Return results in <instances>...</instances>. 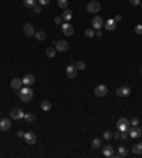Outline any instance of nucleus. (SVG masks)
<instances>
[{
	"mask_svg": "<svg viewBox=\"0 0 142 158\" xmlns=\"http://www.w3.org/2000/svg\"><path fill=\"white\" fill-rule=\"evenodd\" d=\"M33 94L34 91L30 88V87H22L20 90H19V97H20V100H22L23 103H29L31 98H33Z\"/></svg>",
	"mask_w": 142,
	"mask_h": 158,
	"instance_id": "f257e3e1",
	"label": "nucleus"
},
{
	"mask_svg": "<svg viewBox=\"0 0 142 158\" xmlns=\"http://www.w3.org/2000/svg\"><path fill=\"white\" fill-rule=\"evenodd\" d=\"M129 126H131V123L125 117H121L120 120L117 121V130H120V131H128Z\"/></svg>",
	"mask_w": 142,
	"mask_h": 158,
	"instance_id": "f03ea898",
	"label": "nucleus"
},
{
	"mask_svg": "<svg viewBox=\"0 0 142 158\" xmlns=\"http://www.w3.org/2000/svg\"><path fill=\"white\" fill-rule=\"evenodd\" d=\"M128 134L131 138H139L142 135V130L138 126H131L128 128Z\"/></svg>",
	"mask_w": 142,
	"mask_h": 158,
	"instance_id": "7ed1b4c3",
	"label": "nucleus"
},
{
	"mask_svg": "<svg viewBox=\"0 0 142 158\" xmlns=\"http://www.w3.org/2000/svg\"><path fill=\"white\" fill-rule=\"evenodd\" d=\"M70 49V44H68V42H66V40H58V42L55 43V50L60 53H64Z\"/></svg>",
	"mask_w": 142,
	"mask_h": 158,
	"instance_id": "20e7f679",
	"label": "nucleus"
},
{
	"mask_svg": "<svg viewBox=\"0 0 142 158\" xmlns=\"http://www.w3.org/2000/svg\"><path fill=\"white\" fill-rule=\"evenodd\" d=\"M99 10H101V4L95 0H91L87 4V11H90V13H97Z\"/></svg>",
	"mask_w": 142,
	"mask_h": 158,
	"instance_id": "39448f33",
	"label": "nucleus"
},
{
	"mask_svg": "<svg viewBox=\"0 0 142 158\" xmlns=\"http://www.w3.org/2000/svg\"><path fill=\"white\" fill-rule=\"evenodd\" d=\"M108 93V88H107V85L105 84H99L95 87V90H94V94L97 95V97H105Z\"/></svg>",
	"mask_w": 142,
	"mask_h": 158,
	"instance_id": "423d86ee",
	"label": "nucleus"
},
{
	"mask_svg": "<svg viewBox=\"0 0 142 158\" xmlns=\"http://www.w3.org/2000/svg\"><path fill=\"white\" fill-rule=\"evenodd\" d=\"M24 140H26V142L27 144H30V145H33L37 142V137H36V134L31 133V131H27V133H24Z\"/></svg>",
	"mask_w": 142,
	"mask_h": 158,
	"instance_id": "0eeeda50",
	"label": "nucleus"
},
{
	"mask_svg": "<svg viewBox=\"0 0 142 158\" xmlns=\"http://www.w3.org/2000/svg\"><path fill=\"white\" fill-rule=\"evenodd\" d=\"M91 24H92V29H97V30H101L102 27H104V20H102V17H99V16H95L92 21H91Z\"/></svg>",
	"mask_w": 142,
	"mask_h": 158,
	"instance_id": "6e6552de",
	"label": "nucleus"
},
{
	"mask_svg": "<svg viewBox=\"0 0 142 158\" xmlns=\"http://www.w3.org/2000/svg\"><path fill=\"white\" fill-rule=\"evenodd\" d=\"M77 73H78V70H77V67H76V66H71V64H70V66H68V67L66 68V74H67V77H68V78H71V80H73V78H76V77H77Z\"/></svg>",
	"mask_w": 142,
	"mask_h": 158,
	"instance_id": "1a4fd4ad",
	"label": "nucleus"
},
{
	"mask_svg": "<svg viewBox=\"0 0 142 158\" xmlns=\"http://www.w3.org/2000/svg\"><path fill=\"white\" fill-rule=\"evenodd\" d=\"M10 118H13V120H22V118H24V113L20 108H13L10 111Z\"/></svg>",
	"mask_w": 142,
	"mask_h": 158,
	"instance_id": "9d476101",
	"label": "nucleus"
},
{
	"mask_svg": "<svg viewBox=\"0 0 142 158\" xmlns=\"http://www.w3.org/2000/svg\"><path fill=\"white\" fill-rule=\"evenodd\" d=\"M61 30H63V34H66V36H73L74 34V27L70 23H63Z\"/></svg>",
	"mask_w": 142,
	"mask_h": 158,
	"instance_id": "9b49d317",
	"label": "nucleus"
},
{
	"mask_svg": "<svg viewBox=\"0 0 142 158\" xmlns=\"http://www.w3.org/2000/svg\"><path fill=\"white\" fill-rule=\"evenodd\" d=\"M23 32H24V34H26L27 37H31V36H34V34H36V30H34L33 24H30V23H26V24H24V27H23Z\"/></svg>",
	"mask_w": 142,
	"mask_h": 158,
	"instance_id": "f8f14e48",
	"label": "nucleus"
},
{
	"mask_svg": "<svg viewBox=\"0 0 142 158\" xmlns=\"http://www.w3.org/2000/svg\"><path fill=\"white\" fill-rule=\"evenodd\" d=\"M104 27H105V30H108V32H114V30L117 29V21L114 20V19H109V20L104 21Z\"/></svg>",
	"mask_w": 142,
	"mask_h": 158,
	"instance_id": "ddd939ff",
	"label": "nucleus"
},
{
	"mask_svg": "<svg viewBox=\"0 0 142 158\" xmlns=\"http://www.w3.org/2000/svg\"><path fill=\"white\" fill-rule=\"evenodd\" d=\"M10 85H11V88H13V90H17V91H19V90L23 87V80H22V78L14 77V78L10 81Z\"/></svg>",
	"mask_w": 142,
	"mask_h": 158,
	"instance_id": "4468645a",
	"label": "nucleus"
},
{
	"mask_svg": "<svg viewBox=\"0 0 142 158\" xmlns=\"http://www.w3.org/2000/svg\"><path fill=\"white\" fill-rule=\"evenodd\" d=\"M11 127V121L9 118H1L0 120V130L1 131H9Z\"/></svg>",
	"mask_w": 142,
	"mask_h": 158,
	"instance_id": "2eb2a0df",
	"label": "nucleus"
},
{
	"mask_svg": "<svg viewBox=\"0 0 142 158\" xmlns=\"http://www.w3.org/2000/svg\"><path fill=\"white\" fill-rule=\"evenodd\" d=\"M22 80H23V84L24 85H33L36 83V77H34L33 74H26Z\"/></svg>",
	"mask_w": 142,
	"mask_h": 158,
	"instance_id": "dca6fc26",
	"label": "nucleus"
},
{
	"mask_svg": "<svg viewBox=\"0 0 142 158\" xmlns=\"http://www.w3.org/2000/svg\"><path fill=\"white\" fill-rule=\"evenodd\" d=\"M102 154H104V157L112 158V157H115V150L111 145H105V148L102 150Z\"/></svg>",
	"mask_w": 142,
	"mask_h": 158,
	"instance_id": "f3484780",
	"label": "nucleus"
},
{
	"mask_svg": "<svg viewBox=\"0 0 142 158\" xmlns=\"http://www.w3.org/2000/svg\"><path fill=\"white\" fill-rule=\"evenodd\" d=\"M129 94H131V88L127 87V85H124V87H121V88L117 90V95L118 97H128Z\"/></svg>",
	"mask_w": 142,
	"mask_h": 158,
	"instance_id": "a211bd4d",
	"label": "nucleus"
},
{
	"mask_svg": "<svg viewBox=\"0 0 142 158\" xmlns=\"http://www.w3.org/2000/svg\"><path fill=\"white\" fill-rule=\"evenodd\" d=\"M114 138L118 141V140H127L128 138V131H117L115 134H114Z\"/></svg>",
	"mask_w": 142,
	"mask_h": 158,
	"instance_id": "6ab92c4d",
	"label": "nucleus"
},
{
	"mask_svg": "<svg viewBox=\"0 0 142 158\" xmlns=\"http://www.w3.org/2000/svg\"><path fill=\"white\" fill-rule=\"evenodd\" d=\"M115 155H117V157H120V158L127 157V155H128V148H127V147H120V148H118V152H117Z\"/></svg>",
	"mask_w": 142,
	"mask_h": 158,
	"instance_id": "aec40b11",
	"label": "nucleus"
},
{
	"mask_svg": "<svg viewBox=\"0 0 142 158\" xmlns=\"http://www.w3.org/2000/svg\"><path fill=\"white\" fill-rule=\"evenodd\" d=\"M63 20H66V21H70L71 19H73V11L70 10V9H66V10L63 11Z\"/></svg>",
	"mask_w": 142,
	"mask_h": 158,
	"instance_id": "412c9836",
	"label": "nucleus"
},
{
	"mask_svg": "<svg viewBox=\"0 0 142 158\" xmlns=\"http://www.w3.org/2000/svg\"><path fill=\"white\" fill-rule=\"evenodd\" d=\"M34 36H36V39H37L38 42H44V40L47 39V34H45V33H44L43 30H38V32L36 33Z\"/></svg>",
	"mask_w": 142,
	"mask_h": 158,
	"instance_id": "4be33fe9",
	"label": "nucleus"
},
{
	"mask_svg": "<svg viewBox=\"0 0 142 158\" xmlns=\"http://www.w3.org/2000/svg\"><path fill=\"white\" fill-rule=\"evenodd\" d=\"M132 152L134 154H136V155H142V144H135L134 147H132Z\"/></svg>",
	"mask_w": 142,
	"mask_h": 158,
	"instance_id": "5701e85b",
	"label": "nucleus"
},
{
	"mask_svg": "<svg viewBox=\"0 0 142 158\" xmlns=\"http://www.w3.org/2000/svg\"><path fill=\"white\" fill-rule=\"evenodd\" d=\"M55 51H57L55 47H48V49L45 50V56H47L48 59H53V57L55 56Z\"/></svg>",
	"mask_w": 142,
	"mask_h": 158,
	"instance_id": "b1692460",
	"label": "nucleus"
},
{
	"mask_svg": "<svg viewBox=\"0 0 142 158\" xmlns=\"http://www.w3.org/2000/svg\"><path fill=\"white\" fill-rule=\"evenodd\" d=\"M41 110L43 111H50L51 110V103L48 100H44L43 103H41Z\"/></svg>",
	"mask_w": 142,
	"mask_h": 158,
	"instance_id": "393cba45",
	"label": "nucleus"
},
{
	"mask_svg": "<svg viewBox=\"0 0 142 158\" xmlns=\"http://www.w3.org/2000/svg\"><path fill=\"white\" fill-rule=\"evenodd\" d=\"M101 144H102V141H101L99 138H95V140H92L91 147L94 148V150H97V148H101Z\"/></svg>",
	"mask_w": 142,
	"mask_h": 158,
	"instance_id": "a878e982",
	"label": "nucleus"
},
{
	"mask_svg": "<svg viewBox=\"0 0 142 158\" xmlns=\"http://www.w3.org/2000/svg\"><path fill=\"white\" fill-rule=\"evenodd\" d=\"M24 120L27 121V123H34L36 121V116L31 114V113H29V114H24Z\"/></svg>",
	"mask_w": 142,
	"mask_h": 158,
	"instance_id": "bb28decb",
	"label": "nucleus"
},
{
	"mask_svg": "<svg viewBox=\"0 0 142 158\" xmlns=\"http://www.w3.org/2000/svg\"><path fill=\"white\" fill-rule=\"evenodd\" d=\"M84 34H85V37H88V39H92V37L95 36V32H94V29L91 27V29H87V30L84 32Z\"/></svg>",
	"mask_w": 142,
	"mask_h": 158,
	"instance_id": "cd10ccee",
	"label": "nucleus"
},
{
	"mask_svg": "<svg viewBox=\"0 0 142 158\" xmlns=\"http://www.w3.org/2000/svg\"><path fill=\"white\" fill-rule=\"evenodd\" d=\"M23 4H24L26 7H30V9H33V6L36 4V0H23Z\"/></svg>",
	"mask_w": 142,
	"mask_h": 158,
	"instance_id": "c85d7f7f",
	"label": "nucleus"
},
{
	"mask_svg": "<svg viewBox=\"0 0 142 158\" xmlns=\"http://www.w3.org/2000/svg\"><path fill=\"white\" fill-rule=\"evenodd\" d=\"M58 7L66 10L67 7H68V0H58Z\"/></svg>",
	"mask_w": 142,
	"mask_h": 158,
	"instance_id": "c756f323",
	"label": "nucleus"
},
{
	"mask_svg": "<svg viewBox=\"0 0 142 158\" xmlns=\"http://www.w3.org/2000/svg\"><path fill=\"white\" fill-rule=\"evenodd\" d=\"M76 67H77V70H84V68H85V63L80 60V61L76 63Z\"/></svg>",
	"mask_w": 142,
	"mask_h": 158,
	"instance_id": "7c9ffc66",
	"label": "nucleus"
},
{
	"mask_svg": "<svg viewBox=\"0 0 142 158\" xmlns=\"http://www.w3.org/2000/svg\"><path fill=\"white\" fill-rule=\"evenodd\" d=\"M33 11H34V13H41V4H34V6H33Z\"/></svg>",
	"mask_w": 142,
	"mask_h": 158,
	"instance_id": "2f4dec72",
	"label": "nucleus"
},
{
	"mask_svg": "<svg viewBox=\"0 0 142 158\" xmlns=\"http://www.w3.org/2000/svg\"><path fill=\"white\" fill-rule=\"evenodd\" d=\"M102 137H104V140H107V141H108V140H111V138H112V134H111V131H105Z\"/></svg>",
	"mask_w": 142,
	"mask_h": 158,
	"instance_id": "473e14b6",
	"label": "nucleus"
},
{
	"mask_svg": "<svg viewBox=\"0 0 142 158\" xmlns=\"http://www.w3.org/2000/svg\"><path fill=\"white\" fill-rule=\"evenodd\" d=\"M135 33L136 34H142V24H136L135 26Z\"/></svg>",
	"mask_w": 142,
	"mask_h": 158,
	"instance_id": "72a5a7b5",
	"label": "nucleus"
},
{
	"mask_svg": "<svg viewBox=\"0 0 142 158\" xmlns=\"http://www.w3.org/2000/svg\"><path fill=\"white\" fill-rule=\"evenodd\" d=\"M54 23H55V24H61V23H63V17L55 16V17H54Z\"/></svg>",
	"mask_w": 142,
	"mask_h": 158,
	"instance_id": "f704fd0d",
	"label": "nucleus"
},
{
	"mask_svg": "<svg viewBox=\"0 0 142 158\" xmlns=\"http://www.w3.org/2000/svg\"><path fill=\"white\" fill-rule=\"evenodd\" d=\"M129 3H131L132 6H139L141 4V0H128Z\"/></svg>",
	"mask_w": 142,
	"mask_h": 158,
	"instance_id": "c9c22d12",
	"label": "nucleus"
},
{
	"mask_svg": "<svg viewBox=\"0 0 142 158\" xmlns=\"http://www.w3.org/2000/svg\"><path fill=\"white\" fill-rule=\"evenodd\" d=\"M129 123H131V126H138V123H139V120H138L136 117H134V118H132V120H131V121H129Z\"/></svg>",
	"mask_w": 142,
	"mask_h": 158,
	"instance_id": "e433bc0d",
	"label": "nucleus"
},
{
	"mask_svg": "<svg viewBox=\"0 0 142 158\" xmlns=\"http://www.w3.org/2000/svg\"><path fill=\"white\" fill-rule=\"evenodd\" d=\"M50 3V0H38V4H41V6H47Z\"/></svg>",
	"mask_w": 142,
	"mask_h": 158,
	"instance_id": "4c0bfd02",
	"label": "nucleus"
},
{
	"mask_svg": "<svg viewBox=\"0 0 142 158\" xmlns=\"http://www.w3.org/2000/svg\"><path fill=\"white\" fill-rule=\"evenodd\" d=\"M114 20H115V21H117V23H118V21H121V20H122V16H121V14H117V16L114 17Z\"/></svg>",
	"mask_w": 142,
	"mask_h": 158,
	"instance_id": "58836bf2",
	"label": "nucleus"
},
{
	"mask_svg": "<svg viewBox=\"0 0 142 158\" xmlns=\"http://www.w3.org/2000/svg\"><path fill=\"white\" fill-rule=\"evenodd\" d=\"M17 137H20V138L24 137V131H22V130H19V131H17Z\"/></svg>",
	"mask_w": 142,
	"mask_h": 158,
	"instance_id": "ea45409f",
	"label": "nucleus"
},
{
	"mask_svg": "<svg viewBox=\"0 0 142 158\" xmlns=\"http://www.w3.org/2000/svg\"><path fill=\"white\" fill-rule=\"evenodd\" d=\"M95 36H97V37H102V32H101V30H98V32L95 33Z\"/></svg>",
	"mask_w": 142,
	"mask_h": 158,
	"instance_id": "a19ab883",
	"label": "nucleus"
},
{
	"mask_svg": "<svg viewBox=\"0 0 142 158\" xmlns=\"http://www.w3.org/2000/svg\"><path fill=\"white\" fill-rule=\"evenodd\" d=\"M139 6H141V7H142V1H141V4H139Z\"/></svg>",
	"mask_w": 142,
	"mask_h": 158,
	"instance_id": "79ce46f5",
	"label": "nucleus"
},
{
	"mask_svg": "<svg viewBox=\"0 0 142 158\" xmlns=\"http://www.w3.org/2000/svg\"><path fill=\"white\" fill-rule=\"evenodd\" d=\"M141 74H142V68H141Z\"/></svg>",
	"mask_w": 142,
	"mask_h": 158,
	"instance_id": "37998d69",
	"label": "nucleus"
},
{
	"mask_svg": "<svg viewBox=\"0 0 142 158\" xmlns=\"http://www.w3.org/2000/svg\"><path fill=\"white\" fill-rule=\"evenodd\" d=\"M141 144H142V141H141Z\"/></svg>",
	"mask_w": 142,
	"mask_h": 158,
	"instance_id": "c03bdc74",
	"label": "nucleus"
},
{
	"mask_svg": "<svg viewBox=\"0 0 142 158\" xmlns=\"http://www.w3.org/2000/svg\"><path fill=\"white\" fill-rule=\"evenodd\" d=\"M95 1H97V0H95Z\"/></svg>",
	"mask_w": 142,
	"mask_h": 158,
	"instance_id": "a18cd8bd",
	"label": "nucleus"
}]
</instances>
